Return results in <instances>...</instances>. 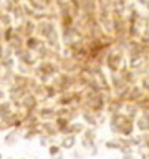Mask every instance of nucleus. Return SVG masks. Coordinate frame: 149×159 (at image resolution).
Returning a JSON list of instances; mask_svg holds the SVG:
<instances>
[]
</instances>
